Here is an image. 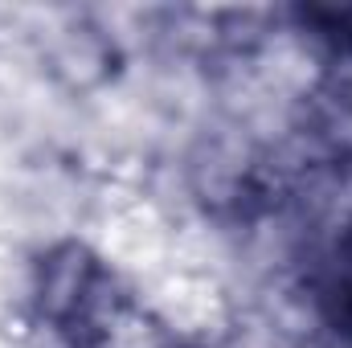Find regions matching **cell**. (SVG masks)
Listing matches in <instances>:
<instances>
[{
    "instance_id": "6da1fadb",
    "label": "cell",
    "mask_w": 352,
    "mask_h": 348,
    "mask_svg": "<svg viewBox=\"0 0 352 348\" xmlns=\"http://www.w3.org/2000/svg\"><path fill=\"white\" fill-rule=\"evenodd\" d=\"M324 299H328V316H332L336 332H349L352 336V230L336 246V262H332Z\"/></svg>"
}]
</instances>
